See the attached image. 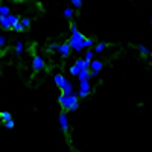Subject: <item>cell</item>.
<instances>
[{"label":"cell","mask_w":152,"mask_h":152,"mask_svg":"<svg viewBox=\"0 0 152 152\" xmlns=\"http://www.w3.org/2000/svg\"><path fill=\"white\" fill-rule=\"evenodd\" d=\"M70 31H72V37H70V40H69V44L70 47L75 50V52H81V50H84V40H85V37L76 29L75 24H70Z\"/></svg>","instance_id":"cell-1"},{"label":"cell","mask_w":152,"mask_h":152,"mask_svg":"<svg viewBox=\"0 0 152 152\" xmlns=\"http://www.w3.org/2000/svg\"><path fill=\"white\" fill-rule=\"evenodd\" d=\"M59 104L61 107L64 108V110H69V111H75V110H78L79 107V97L78 94H61L59 96Z\"/></svg>","instance_id":"cell-2"},{"label":"cell","mask_w":152,"mask_h":152,"mask_svg":"<svg viewBox=\"0 0 152 152\" xmlns=\"http://www.w3.org/2000/svg\"><path fill=\"white\" fill-rule=\"evenodd\" d=\"M91 91V85L90 81H81L79 82V91H78V97H87Z\"/></svg>","instance_id":"cell-3"},{"label":"cell","mask_w":152,"mask_h":152,"mask_svg":"<svg viewBox=\"0 0 152 152\" xmlns=\"http://www.w3.org/2000/svg\"><path fill=\"white\" fill-rule=\"evenodd\" d=\"M56 52H58L62 58H67V56L70 55V52H72V47H70L69 43H62V44L58 46V50H56Z\"/></svg>","instance_id":"cell-4"},{"label":"cell","mask_w":152,"mask_h":152,"mask_svg":"<svg viewBox=\"0 0 152 152\" xmlns=\"http://www.w3.org/2000/svg\"><path fill=\"white\" fill-rule=\"evenodd\" d=\"M32 69L35 72L43 70L44 69V59L41 56H34V59H32Z\"/></svg>","instance_id":"cell-5"},{"label":"cell","mask_w":152,"mask_h":152,"mask_svg":"<svg viewBox=\"0 0 152 152\" xmlns=\"http://www.w3.org/2000/svg\"><path fill=\"white\" fill-rule=\"evenodd\" d=\"M102 67H104L102 61L93 59V61L90 62V72H91V73H94V75H97V73H99L100 70H102Z\"/></svg>","instance_id":"cell-6"},{"label":"cell","mask_w":152,"mask_h":152,"mask_svg":"<svg viewBox=\"0 0 152 152\" xmlns=\"http://www.w3.org/2000/svg\"><path fill=\"white\" fill-rule=\"evenodd\" d=\"M53 79H55V84L58 85V88H61V90L64 88V85H66V82H67V78H64L61 73H56Z\"/></svg>","instance_id":"cell-7"},{"label":"cell","mask_w":152,"mask_h":152,"mask_svg":"<svg viewBox=\"0 0 152 152\" xmlns=\"http://www.w3.org/2000/svg\"><path fill=\"white\" fill-rule=\"evenodd\" d=\"M90 78H91V75H90V69H82V70L79 72V75H78L79 82H81V81H90Z\"/></svg>","instance_id":"cell-8"},{"label":"cell","mask_w":152,"mask_h":152,"mask_svg":"<svg viewBox=\"0 0 152 152\" xmlns=\"http://www.w3.org/2000/svg\"><path fill=\"white\" fill-rule=\"evenodd\" d=\"M59 125H61V128L67 131L69 129V119H67V114L66 113H61L59 114Z\"/></svg>","instance_id":"cell-9"},{"label":"cell","mask_w":152,"mask_h":152,"mask_svg":"<svg viewBox=\"0 0 152 152\" xmlns=\"http://www.w3.org/2000/svg\"><path fill=\"white\" fill-rule=\"evenodd\" d=\"M0 26H2L3 29H11V23H9V18L8 15H0Z\"/></svg>","instance_id":"cell-10"},{"label":"cell","mask_w":152,"mask_h":152,"mask_svg":"<svg viewBox=\"0 0 152 152\" xmlns=\"http://www.w3.org/2000/svg\"><path fill=\"white\" fill-rule=\"evenodd\" d=\"M62 94H72L73 93V84L67 79V82H66V85H64V88H62Z\"/></svg>","instance_id":"cell-11"},{"label":"cell","mask_w":152,"mask_h":152,"mask_svg":"<svg viewBox=\"0 0 152 152\" xmlns=\"http://www.w3.org/2000/svg\"><path fill=\"white\" fill-rule=\"evenodd\" d=\"M75 64L78 66L81 70H82V69H90V62H88V61H85V59H78V61L75 62Z\"/></svg>","instance_id":"cell-12"},{"label":"cell","mask_w":152,"mask_h":152,"mask_svg":"<svg viewBox=\"0 0 152 152\" xmlns=\"http://www.w3.org/2000/svg\"><path fill=\"white\" fill-rule=\"evenodd\" d=\"M105 47H107V43H99V44L94 46L93 52H94V53H100V52H104V50H105Z\"/></svg>","instance_id":"cell-13"},{"label":"cell","mask_w":152,"mask_h":152,"mask_svg":"<svg viewBox=\"0 0 152 152\" xmlns=\"http://www.w3.org/2000/svg\"><path fill=\"white\" fill-rule=\"evenodd\" d=\"M138 52H140L143 56H148V55H151V50L145 46V44H140V46H138Z\"/></svg>","instance_id":"cell-14"},{"label":"cell","mask_w":152,"mask_h":152,"mask_svg":"<svg viewBox=\"0 0 152 152\" xmlns=\"http://www.w3.org/2000/svg\"><path fill=\"white\" fill-rule=\"evenodd\" d=\"M23 50H24V44H23L21 41H17V43H15V53H17V55H21Z\"/></svg>","instance_id":"cell-15"},{"label":"cell","mask_w":152,"mask_h":152,"mask_svg":"<svg viewBox=\"0 0 152 152\" xmlns=\"http://www.w3.org/2000/svg\"><path fill=\"white\" fill-rule=\"evenodd\" d=\"M11 14V9L5 5H0V15H9Z\"/></svg>","instance_id":"cell-16"},{"label":"cell","mask_w":152,"mask_h":152,"mask_svg":"<svg viewBox=\"0 0 152 152\" xmlns=\"http://www.w3.org/2000/svg\"><path fill=\"white\" fill-rule=\"evenodd\" d=\"M93 58H94V52H93V50H87V52H85V61H88V62H91L93 61Z\"/></svg>","instance_id":"cell-17"},{"label":"cell","mask_w":152,"mask_h":152,"mask_svg":"<svg viewBox=\"0 0 152 152\" xmlns=\"http://www.w3.org/2000/svg\"><path fill=\"white\" fill-rule=\"evenodd\" d=\"M69 72H70V75H73V76H78V75H79V72H81V69H79L78 66H76V64H73V66L70 67V70H69Z\"/></svg>","instance_id":"cell-18"},{"label":"cell","mask_w":152,"mask_h":152,"mask_svg":"<svg viewBox=\"0 0 152 152\" xmlns=\"http://www.w3.org/2000/svg\"><path fill=\"white\" fill-rule=\"evenodd\" d=\"M93 44H94V41L91 40V38H85V40H84V43H82L84 49H88V47H91Z\"/></svg>","instance_id":"cell-19"},{"label":"cell","mask_w":152,"mask_h":152,"mask_svg":"<svg viewBox=\"0 0 152 152\" xmlns=\"http://www.w3.org/2000/svg\"><path fill=\"white\" fill-rule=\"evenodd\" d=\"M8 18H9V23H11V26H14V24H15L17 21H20V18H18L17 15H12V14H9V15H8Z\"/></svg>","instance_id":"cell-20"},{"label":"cell","mask_w":152,"mask_h":152,"mask_svg":"<svg viewBox=\"0 0 152 152\" xmlns=\"http://www.w3.org/2000/svg\"><path fill=\"white\" fill-rule=\"evenodd\" d=\"M12 29H14L15 32H23V31H24V28H23V24H21L20 21H17V23L14 24V26H12Z\"/></svg>","instance_id":"cell-21"},{"label":"cell","mask_w":152,"mask_h":152,"mask_svg":"<svg viewBox=\"0 0 152 152\" xmlns=\"http://www.w3.org/2000/svg\"><path fill=\"white\" fill-rule=\"evenodd\" d=\"M20 23L23 24V28L26 29V28H29V24H31V20H29L28 17H23V18H20Z\"/></svg>","instance_id":"cell-22"},{"label":"cell","mask_w":152,"mask_h":152,"mask_svg":"<svg viewBox=\"0 0 152 152\" xmlns=\"http://www.w3.org/2000/svg\"><path fill=\"white\" fill-rule=\"evenodd\" d=\"M64 15H66L67 18H72V17H73V8H66V9H64Z\"/></svg>","instance_id":"cell-23"},{"label":"cell","mask_w":152,"mask_h":152,"mask_svg":"<svg viewBox=\"0 0 152 152\" xmlns=\"http://www.w3.org/2000/svg\"><path fill=\"white\" fill-rule=\"evenodd\" d=\"M5 126H6L8 129H12V128H14V120H12V119L6 120V122H5Z\"/></svg>","instance_id":"cell-24"},{"label":"cell","mask_w":152,"mask_h":152,"mask_svg":"<svg viewBox=\"0 0 152 152\" xmlns=\"http://www.w3.org/2000/svg\"><path fill=\"white\" fill-rule=\"evenodd\" d=\"M70 2H72V5L75 8H81L82 6V0H70Z\"/></svg>","instance_id":"cell-25"},{"label":"cell","mask_w":152,"mask_h":152,"mask_svg":"<svg viewBox=\"0 0 152 152\" xmlns=\"http://www.w3.org/2000/svg\"><path fill=\"white\" fill-rule=\"evenodd\" d=\"M2 119H3V122H6V120H9V119H12V117H11V114H9L8 111H3V113H2Z\"/></svg>","instance_id":"cell-26"},{"label":"cell","mask_w":152,"mask_h":152,"mask_svg":"<svg viewBox=\"0 0 152 152\" xmlns=\"http://www.w3.org/2000/svg\"><path fill=\"white\" fill-rule=\"evenodd\" d=\"M58 46H59V44L53 43V44H50V46H49V49H47V50H49V52H55V50H58Z\"/></svg>","instance_id":"cell-27"},{"label":"cell","mask_w":152,"mask_h":152,"mask_svg":"<svg viewBox=\"0 0 152 152\" xmlns=\"http://www.w3.org/2000/svg\"><path fill=\"white\" fill-rule=\"evenodd\" d=\"M5 43H6V38H5L3 35H0V49L5 46Z\"/></svg>","instance_id":"cell-28"},{"label":"cell","mask_w":152,"mask_h":152,"mask_svg":"<svg viewBox=\"0 0 152 152\" xmlns=\"http://www.w3.org/2000/svg\"><path fill=\"white\" fill-rule=\"evenodd\" d=\"M151 26H152V15H151Z\"/></svg>","instance_id":"cell-29"},{"label":"cell","mask_w":152,"mask_h":152,"mask_svg":"<svg viewBox=\"0 0 152 152\" xmlns=\"http://www.w3.org/2000/svg\"><path fill=\"white\" fill-rule=\"evenodd\" d=\"M151 59H152V53H151Z\"/></svg>","instance_id":"cell-30"}]
</instances>
